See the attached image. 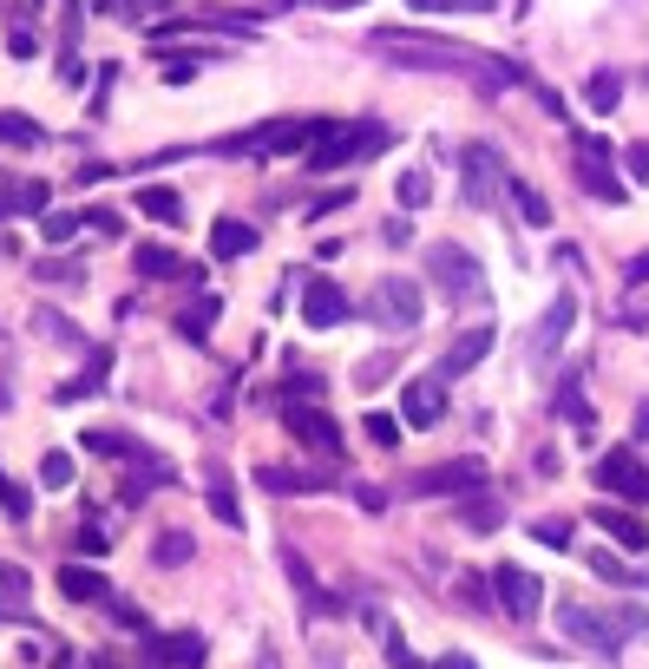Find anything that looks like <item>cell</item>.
Wrapping results in <instances>:
<instances>
[{"mask_svg": "<svg viewBox=\"0 0 649 669\" xmlns=\"http://www.w3.org/2000/svg\"><path fill=\"white\" fill-rule=\"evenodd\" d=\"M374 47H381V53H394L400 67H427V73H466V79H479L486 92H493V85H511V79H518V67H499V60H486V53H473V47H453V40L400 33V27L374 33Z\"/></svg>", "mask_w": 649, "mask_h": 669, "instance_id": "1", "label": "cell"}, {"mask_svg": "<svg viewBox=\"0 0 649 669\" xmlns=\"http://www.w3.org/2000/svg\"><path fill=\"white\" fill-rule=\"evenodd\" d=\"M374 151H387V125H374V119H361V125H328V132L308 145V171H342V164L374 158Z\"/></svg>", "mask_w": 649, "mask_h": 669, "instance_id": "2", "label": "cell"}, {"mask_svg": "<svg viewBox=\"0 0 649 669\" xmlns=\"http://www.w3.org/2000/svg\"><path fill=\"white\" fill-rule=\"evenodd\" d=\"M427 270H433V290H439L446 302H479L486 296V270H479V256L459 250V243H433Z\"/></svg>", "mask_w": 649, "mask_h": 669, "instance_id": "3", "label": "cell"}, {"mask_svg": "<svg viewBox=\"0 0 649 669\" xmlns=\"http://www.w3.org/2000/svg\"><path fill=\"white\" fill-rule=\"evenodd\" d=\"M322 132H328L322 119H270V125H256V132H243V139H223V151H236V158H276V151L315 145Z\"/></svg>", "mask_w": 649, "mask_h": 669, "instance_id": "4", "label": "cell"}, {"mask_svg": "<svg viewBox=\"0 0 649 669\" xmlns=\"http://www.w3.org/2000/svg\"><path fill=\"white\" fill-rule=\"evenodd\" d=\"M597 499H623V506H649V466L630 446H610L597 459Z\"/></svg>", "mask_w": 649, "mask_h": 669, "instance_id": "5", "label": "cell"}, {"mask_svg": "<svg viewBox=\"0 0 649 669\" xmlns=\"http://www.w3.org/2000/svg\"><path fill=\"white\" fill-rule=\"evenodd\" d=\"M367 315L381 322V328H420V283H407V276H381L374 283V296H367Z\"/></svg>", "mask_w": 649, "mask_h": 669, "instance_id": "6", "label": "cell"}, {"mask_svg": "<svg viewBox=\"0 0 649 669\" xmlns=\"http://www.w3.org/2000/svg\"><path fill=\"white\" fill-rule=\"evenodd\" d=\"M283 427H288V440H302L308 453H322V459H342V427H335V420H328L315 401H288Z\"/></svg>", "mask_w": 649, "mask_h": 669, "instance_id": "7", "label": "cell"}, {"mask_svg": "<svg viewBox=\"0 0 649 669\" xmlns=\"http://www.w3.org/2000/svg\"><path fill=\"white\" fill-rule=\"evenodd\" d=\"M493 597H499L505 617L531 624V617H538V604H545V585H538L525 565H499V571H493Z\"/></svg>", "mask_w": 649, "mask_h": 669, "instance_id": "8", "label": "cell"}, {"mask_svg": "<svg viewBox=\"0 0 649 669\" xmlns=\"http://www.w3.org/2000/svg\"><path fill=\"white\" fill-rule=\"evenodd\" d=\"M577 178H584V191L604 197V204H623V197H630V184L610 171V145H597V139H577Z\"/></svg>", "mask_w": 649, "mask_h": 669, "instance_id": "9", "label": "cell"}, {"mask_svg": "<svg viewBox=\"0 0 649 669\" xmlns=\"http://www.w3.org/2000/svg\"><path fill=\"white\" fill-rule=\"evenodd\" d=\"M302 322H308V328H342V322H348V296H342V283L308 276V283H302Z\"/></svg>", "mask_w": 649, "mask_h": 669, "instance_id": "10", "label": "cell"}, {"mask_svg": "<svg viewBox=\"0 0 649 669\" xmlns=\"http://www.w3.org/2000/svg\"><path fill=\"white\" fill-rule=\"evenodd\" d=\"M479 486H486V466H479V459H453V466H433V473L414 479V493H427V499H439V493L466 499V493H479Z\"/></svg>", "mask_w": 649, "mask_h": 669, "instance_id": "11", "label": "cell"}, {"mask_svg": "<svg viewBox=\"0 0 649 669\" xmlns=\"http://www.w3.org/2000/svg\"><path fill=\"white\" fill-rule=\"evenodd\" d=\"M439 414H446V381H439V374L400 387V420H407V427H433Z\"/></svg>", "mask_w": 649, "mask_h": 669, "instance_id": "12", "label": "cell"}, {"mask_svg": "<svg viewBox=\"0 0 649 669\" xmlns=\"http://www.w3.org/2000/svg\"><path fill=\"white\" fill-rule=\"evenodd\" d=\"M486 348H493V328H466V335H453V342H446V355H439V381L473 374L479 362H486Z\"/></svg>", "mask_w": 649, "mask_h": 669, "instance_id": "13", "label": "cell"}, {"mask_svg": "<svg viewBox=\"0 0 649 669\" xmlns=\"http://www.w3.org/2000/svg\"><path fill=\"white\" fill-rule=\"evenodd\" d=\"M590 519L610 531V545H623V551H649V525L637 519V513H623V499H597Z\"/></svg>", "mask_w": 649, "mask_h": 669, "instance_id": "14", "label": "cell"}, {"mask_svg": "<svg viewBox=\"0 0 649 669\" xmlns=\"http://www.w3.org/2000/svg\"><path fill=\"white\" fill-rule=\"evenodd\" d=\"M144 657L151 663H164V669H197L204 663V637H144Z\"/></svg>", "mask_w": 649, "mask_h": 669, "instance_id": "15", "label": "cell"}, {"mask_svg": "<svg viewBox=\"0 0 649 669\" xmlns=\"http://www.w3.org/2000/svg\"><path fill=\"white\" fill-rule=\"evenodd\" d=\"M558 617H565V630H571L577 643H590V650H617V637H610V617H590L584 604H558Z\"/></svg>", "mask_w": 649, "mask_h": 669, "instance_id": "16", "label": "cell"}, {"mask_svg": "<svg viewBox=\"0 0 649 669\" xmlns=\"http://www.w3.org/2000/svg\"><path fill=\"white\" fill-rule=\"evenodd\" d=\"M132 263H139V276H151V283H164V276H197L184 256H171V250H158V243H139Z\"/></svg>", "mask_w": 649, "mask_h": 669, "instance_id": "17", "label": "cell"}, {"mask_svg": "<svg viewBox=\"0 0 649 669\" xmlns=\"http://www.w3.org/2000/svg\"><path fill=\"white\" fill-rule=\"evenodd\" d=\"M132 204H139V211H144L151 223H184V197H178L171 184H144Z\"/></svg>", "mask_w": 649, "mask_h": 669, "instance_id": "18", "label": "cell"}, {"mask_svg": "<svg viewBox=\"0 0 649 669\" xmlns=\"http://www.w3.org/2000/svg\"><path fill=\"white\" fill-rule=\"evenodd\" d=\"M505 191H511L518 217L531 223V230H551V204H545V191H538V184H525V178H505Z\"/></svg>", "mask_w": 649, "mask_h": 669, "instance_id": "19", "label": "cell"}, {"mask_svg": "<svg viewBox=\"0 0 649 669\" xmlns=\"http://www.w3.org/2000/svg\"><path fill=\"white\" fill-rule=\"evenodd\" d=\"M211 250L223 256V263H230V256H250V250H256V223H236V217H223V223L211 230Z\"/></svg>", "mask_w": 649, "mask_h": 669, "instance_id": "20", "label": "cell"}, {"mask_svg": "<svg viewBox=\"0 0 649 669\" xmlns=\"http://www.w3.org/2000/svg\"><path fill=\"white\" fill-rule=\"evenodd\" d=\"M571 315H577V296H571V290H558V302L545 308V328H538V348H558V342L571 335Z\"/></svg>", "mask_w": 649, "mask_h": 669, "instance_id": "21", "label": "cell"}, {"mask_svg": "<svg viewBox=\"0 0 649 669\" xmlns=\"http://www.w3.org/2000/svg\"><path fill=\"white\" fill-rule=\"evenodd\" d=\"M60 591H67L72 604H99V597H105V578L85 571V565H60Z\"/></svg>", "mask_w": 649, "mask_h": 669, "instance_id": "22", "label": "cell"}, {"mask_svg": "<svg viewBox=\"0 0 649 669\" xmlns=\"http://www.w3.org/2000/svg\"><path fill=\"white\" fill-rule=\"evenodd\" d=\"M466 197H473V204H486V197H493V151H466Z\"/></svg>", "mask_w": 649, "mask_h": 669, "instance_id": "23", "label": "cell"}, {"mask_svg": "<svg viewBox=\"0 0 649 669\" xmlns=\"http://www.w3.org/2000/svg\"><path fill=\"white\" fill-rule=\"evenodd\" d=\"M191 551H197V538H191V531H178V525H171V531H158V545H151V558H158V565H184Z\"/></svg>", "mask_w": 649, "mask_h": 669, "instance_id": "24", "label": "cell"}, {"mask_svg": "<svg viewBox=\"0 0 649 669\" xmlns=\"http://www.w3.org/2000/svg\"><path fill=\"white\" fill-rule=\"evenodd\" d=\"M558 414L571 420V427H590V407H584V387H577V374L558 381Z\"/></svg>", "mask_w": 649, "mask_h": 669, "instance_id": "25", "label": "cell"}, {"mask_svg": "<svg viewBox=\"0 0 649 669\" xmlns=\"http://www.w3.org/2000/svg\"><path fill=\"white\" fill-rule=\"evenodd\" d=\"M394 197H400V211H420L433 197V178L427 171H400V184H394Z\"/></svg>", "mask_w": 649, "mask_h": 669, "instance_id": "26", "label": "cell"}, {"mask_svg": "<svg viewBox=\"0 0 649 669\" xmlns=\"http://www.w3.org/2000/svg\"><path fill=\"white\" fill-rule=\"evenodd\" d=\"M584 99H590V112H610V105L623 99V79H617V73H590V85H584Z\"/></svg>", "mask_w": 649, "mask_h": 669, "instance_id": "27", "label": "cell"}, {"mask_svg": "<svg viewBox=\"0 0 649 669\" xmlns=\"http://www.w3.org/2000/svg\"><path fill=\"white\" fill-rule=\"evenodd\" d=\"M211 513L223 525H236L243 513H236V493H230V479H223V466H211Z\"/></svg>", "mask_w": 649, "mask_h": 669, "instance_id": "28", "label": "cell"}, {"mask_svg": "<svg viewBox=\"0 0 649 669\" xmlns=\"http://www.w3.org/2000/svg\"><path fill=\"white\" fill-rule=\"evenodd\" d=\"M0 513L13 525H27V513H33V499H27V486L20 479H0Z\"/></svg>", "mask_w": 649, "mask_h": 669, "instance_id": "29", "label": "cell"}, {"mask_svg": "<svg viewBox=\"0 0 649 669\" xmlns=\"http://www.w3.org/2000/svg\"><path fill=\"white\" fill-rule=\"evenodd\" d=\"M79 223H85V211H47V217H40V230H47V243H67Z\"/></svg>", "mask_w": 649, "mask_h": 669, "instance_id": "30", "label": "cell"}, {"mask_svg": "<svg viewBox=\"0 0 649 669\" xmlns=\"http://www.w3.org/2000/svg\"><path fill=\"white\" fill-rule=\"evenodd\" d=\"M420 13H493V0H407Z\"/></svg>", "mask_w": 649, "mask_h": 669, "instance_id": "31", "label": "cell"}, {"mask_svg": "<svg viewBox=\"0 0 649 669\" xmlns=\"http://www.w3.org/2000/svg\"><path fill=\"white\" fill-rule=\"evenodd\" d=\"M40 479H47L53 493H60V486H72V453H47V459H40Z\"/></svg>", "mask_w": 649, "mask_h": 669, "instance_id": "32", "label": "cell"}, {"mask_svg": "<svg viewBox=\"0 0 649 669\" xmlns=\"http://www.w3.org/2000/svg\"><path fill=\"white\" fill-rule=\"evenodd\" d=\"M0 139H7V145H40V125H33V119H7V112H0Z\"/></svg>", "mask_w": 649, "mask_h": 669, "instance_id": "33", "label": "cell"}, {"mask_svg": "<svg viewBox=\"0 0 649 669\" xmlns=\"http://www.w3.org/2000/svg\"><path fill=\"white\" fill-rule=\"evenodd\" d=\"M361 427H367V440H374V446H394V440H400V420H394V414H367Z\"/></svg>", "mask_w": 649, "mask_h": 669, "instance_id": "34", "label": "cell"}, {"mask_svg": "<svg viewBox=\"0 0 649 669\" xmlns=\"http://www.w3.org/2000/svg\"><path fill=\"white\" fill-rule=\"evenodd\" d=\"M531 538L551 545V551H565V545H571V525H565V519H538V525H531Z\"/></svg>", "mask_w": 649, "mask_h": 669, "instance_id": "35", "label": "cell"}, {"mask_svg": "<svg viewBox=\"0 0 649 669\" xmlns=\"http://www.w3.org/2000/svg\"><path fill=\"white\" fill-rule=\"evenodd\" d=\"M590 571H597V578H610V585H643V578H630L610 551H590Z\"/></svg>", "mask_w": 649, "mask_h": 669, "instance_id": "36", "label": "cell"}, {"mask_svg": "<svg viewBox=\"0 0 649 669\" xmlns=\"http://www.w3.org/2000/svg\"><path fill=\"white\" fill-rule=\"evenodd\" d=\"M387 368H394V362H387V355H374V362H361L355 387H361V394H374V387H381V381H387Z\"/></svg>", "mask_w": 649, "mask_h": 669, "instance_id": "37", "label": "cell"}, {"mask_svg": "<svg viewBox=\"0 0 649 669\" xmlns=\"http://www.w3.org/2000/svg\"><path fill=\"white\" fill-rule=\"evenodd\" d=\"M20 211H47V184H20V191H13V217H20Z\"/></svg>", "mask_w": 649, "mask_h": 669, "instance_id": "38", "label": "cell"}, {"mask_svg": "<svg viewBox=\"0 0 649 669\" xmlns=\"http://www.w3.org/2000/svg\"><path fill=\"white\" fill-rule=\"evenodd\" d=\"M72 545H79V551H92V558H99V551H105V531H99V525H79V531H72Z\"/></svg>", "mask_w": 649, "mask_h": 669, "instance_id": "39", "label": "cell"}, {"mask_svg": "<svg viewBox=\"0 0 649 669\" xmlns=\"http://www.w3.org/2000/svg\"><path fill=\"white\" fill-rule=\"evenodd\" d=\"M283 394H288V401H315V394H322V381H315V374H295Z\"/></svg>", "mask_w": 649, "mask_h": 669, "instance_id": "40", "label": "cell"}, {"mask_svg": "<svg viewBox=\"0 0 649 669\" xmlns=\"http://www.w3.org/2000/svg\"><path fill=\"white\" fill-rule=\"evenodd\" d=\"M623 164H630V178L643 184V178H649V145H630V151H623Z\"/></svg>", "mask_w": 649, "mask_h": 669, "instance_id": "41", "label": "cell"}, {"mask_svg": "<svg viewBox=\"0 0 649 669\" xmlns=\"http://www.w3.org/2000/svg\"><path fill=\"white\" fill-rule=\"evenodd\" d=\"M387 663H394V669H420V663H414V650H407L400 637H387Z\"/></svg>", "mask_w": 649, "mask_h": 669, "instance_id": "42", "label": "cell"}, {"mask_svg": "<svg viewBox=\"0 0 649 669\" xmlns=\"http://www.w3.org/2000/svg\"><path fill=\"white\" fill-rule=\"evenodd\" d=\"M33 276H40V283H72V270H67V263H40Z\"/></svg>", "mask_w": 649, "mask_h": 669, "instance_id": "43", "label": "cell"}, {"mask_svg": "<svg viewBox=\"0 0 649 669\" xmlns=\"http://www.w3.org/2000/svg\"><path fill=\"white\" fill-rule=\"evenodd\" d=\"M427 669H479V663H473L466 650H453V657H439V663H427Z\"/></svg>", "mask_w": 649, "mask_h": 669, "instance_id": "44", "label": "cell"}, {"mask_svg": "<svg viewBox=\"0 0 649 669\" xmlns=\"http://www.w3.org/2000/svg\"><path fill=\"white\" fill-rule=\"evenodd\" d=\"M623 276H630V283H649V250H643V256H630V270H623Z\"/></svg>", "mask_w": 649, "mask_h": 669, "instance_id": "45", "label": "cell"}, {"mask_svg": "<svg viewBox=\"0 0 649 669\" xmlns=\"http://www.w3.org/2000/svg\"><path fill=\"white\" fill-rule=\"evenodd\" d=\"M637 440H649V407H637Z\"/></svg>", "mask_w": 649, "mask_h": 669, "instance_id": "46", "label": "cell"}, {"mask_svg": "<svg viewBox=\"0 0 649 669\" xmlns=\"http://www.w3.org/2000/svg\"><path fill=\"white\" fill-rule=\"evenodd\" d=\"M322 7H335V13H342V7H361V0H322Z\"/></svg>", "mask_w": 649, "mask_h": 669, "instance_id": "47", "label": "cell"}]
</instances>
